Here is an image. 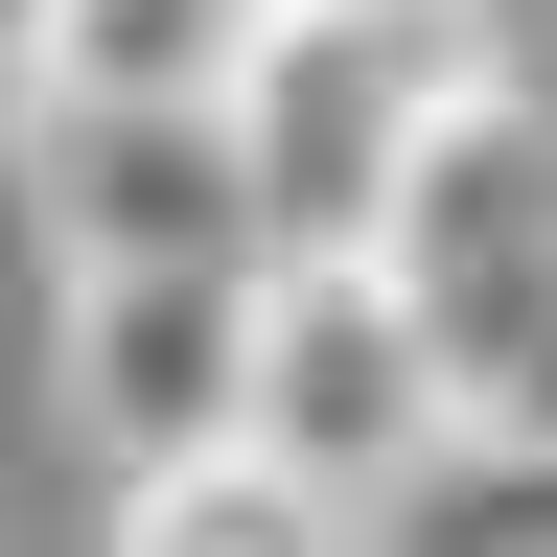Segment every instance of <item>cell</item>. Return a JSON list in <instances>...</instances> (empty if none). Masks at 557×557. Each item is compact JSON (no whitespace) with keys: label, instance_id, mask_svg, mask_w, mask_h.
Returning <instances> with one entry per match:
<instances>
[{"label":"cell","instance_id":"1","mask_svg":"<svg viewBox=\"0 0 557 557\" xmlns=\"http://www.w3.org/2000/svg\"><path fill=\"white\" fill-rule=\"evenodd\" d=\"M372 256H395V302L442 325L465 442H557V116L511 94V70H465V94L418 116Z\"/></svg>","mask_w":557,"mask_h":557},{"label":"cell","instance_id":"2","mask_svg":"<svg viewBox=\"0 0 557 557\" xmlns=\"http://www.w3.org/2000/svg\"><path fill=\"white\" fill-rule=\"evenodd\" d=\"M233 442H278L302 487H348V511H418V487L465 465V372H442V325L395 302V256H372V233L256 256V372H233Z\"/></svg>","mask_w":557,"mask_h":557},{"label":"cell","instance_id":"3","mask_svg":"<svg viewBox=\"0 0 557 557\" xmlns=\"http://www.w3.org/2000/svg\"><path fill=\"white\" fill-rule=\"evenodd\" d=\"M465 0H278V24L233 47V163H256V233L278 256H325V233H372L395 209V163H418V116L465 94Z\"/></svg>","mask_w":557,"mask_h":557},{"label":"cell","instance_id":"4","mask_svg":"<svg viewBox=\"0 0 557 557\" xmlns=\"http://www.w3.org/2000/svg\"><path fill=\"white\" fill-rule=\"evenodd\" d=\"M233 372H256V256H70V418L116 465L233 442Z\"/></svg>","mask_w":557,"mask_h":557},{"label":"cell","instance_id":"5","mask_svg":"<svg viewBox=\"0 0 557 557\" xmlns=\"http://www.w3.org/2000/svg\"><path fill=\"white\" fill-rule=\"evenodd\" d=\"M24 186H47L70 256H278L209 94H47V116H24Z\"/></svg>","mask_w":557,"mask_h":557},{"label":"cell","instance_id":"6","mask_svg":"<svg viewBox=\"0 0 557 557\" xmlns=\"http://www.w3.org/2000/svg\"><path fill=\"white\" fill-rule=\"evenodd\" d=\"M372 511L302 487L278 442H186V465H116V557H348Z\"/></svg>","mask_w":557,"mask_h":557},{"label":"cell","instance_id":"7","mask_svg":"<svg viewBox=\"0 0 557 557\" xmlns=\"http://www.w3.org/2000/svg\"><path fill=\"white\" fill-rule=\"evenodd\" d=\"M278 24V0H70L47 94H233V47Z\"/></svg>","mask_w":557,"mask_h":557},{"label":"cell","instance_id":"8","mask_svg":"<svg viewBox=\"0 0 557 557\" xmlns=\"http://www.w3.org/2000/svg\"><path fill=\"white\" fill-rule=\"evenodd\" d=\"M47 47H70V0H0V139L47 116Z\"/></svg>","mask_w":557,"mask_h":557}]
</instances>
